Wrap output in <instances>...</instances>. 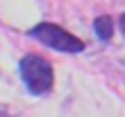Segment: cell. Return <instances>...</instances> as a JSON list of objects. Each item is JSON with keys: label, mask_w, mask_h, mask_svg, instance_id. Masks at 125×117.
<instances>
[{"label": "cell", "mask_w": 125, "mask_h": 117, "mask_svg": "<svg viewBox=\"0 0 125 117\" xmlns=\"http://www.w3.org/2000/svg\"><path fill=\"white\" fill-rule=\"evenodd\" d=\"M121 32H123V34H125V13H123V15H121Z\"/></svg>", "instance_id": "4"}, {"label": "cell", "mask_w": 125, "mask_h": 117, "mask_svg": "<svg viewBox=\"0 0 125 117\" xmlns=\"http://www.w3.org/2000/svg\"><path fill=\"white\" fill-rule=\"evenodd\" d=\"M19 71H21V80L25 88L31 94H46L54 86V71L52 65L42 58L40 54H25L19 63Z\"/></svg>", "instance_id": "1"}, {"label": "cell", "mask_w": 125, "mask_h": 117, "mask_svg": "<svg viewBox=\"0 0 125 117\" xmlns=\"http://www.w3.org/2000/svg\"><path fill=\"white\" fill-rule=\"evenodd\" d=\"M29 36H33L44 46H48V48H52V50H58V52L77 54V52H81V50L85 48V44L77 36L69 34L67 29H62L61 25L50 23V21H42V23H38L36 27H31Z\"/></svg>", "instance_id": "2"}, {"label": "cell", "mask_w": 125, "mask_h": 117, "mask_svg": "<svg viewBox=\"0 0 125 117\" xmlns=\"http://www.w3.org/2000/svg\"><path fill=\"white\" fill-rule=\"evenodd\" d=\"M94 32H96V36L102 42H108L113 38V21H111V17H106V15L96 17V21H94Z\"/></svg>", "instance_id": "3"}]
</instances>
